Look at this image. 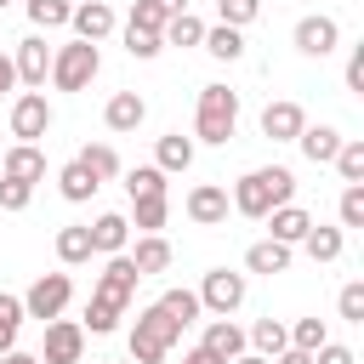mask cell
Returning <instances> with one entry per match:
<instances>
[{
	"instance_id": "cell-1",
	"label": "cell",
	"mask_w": 364,
	"mask_h": 364,
	"mask_svg": "<svg viewBox=\"0 0 364 364\" xmlns=\"http://www.w3.org/2000/svg\"><path fill=\"white\" fill-rule=\"evenodd\" d=\"M136 284H142V273L131 267V256L119 250V256H108V267H102V279H97V290H91V301H85V336H114L119 330V318H125V307H131V296H136Z\"/></svg>"
},
{
	"instance_id": "cell-2",
	"label": "cell",
	"mask_w": 364,
	"mask_h": 364,
	"mask_svg": "<svg viewBox=\"0 0 364 364\" xmlns=\"http://www.w3.org/2000/svg\"><path fill=\"white\" fill-rule=\"evenodd\" d=\"M296 199V171L290 165H256V171H245L239 182H233V193H228V205L239 210V216H250V222H262L273 205H290Z\"/></svg>"
},
{
	"instance_id": "cell-3",
	"label": "cell",
	"mask_w": 364,
	"mask_h": 364,
	"mask_svg": "<svg viewBox=\"0 0 364 364\" xmlns=\"http://www.w3.org/2000/svg\"><path fill=\"white\" fill-rule=\"evenodd\" d=\"M233 131H239V91H233V85H199L193 142H205V148H228Z\"/></svg>"
},
{
	"instance_id": "cell-4",
	"label": "cell",
	"mask_w": 364,
	"mask_h": 364,
	"mask_svg": "<svg viewBox=\"0 0 364 364\" xmlns=\"http://www.w3.org/2000/svg\"><path fill=\"white\" fill-rule=\"evenodd\" d=\"M176 341H182V324H176V318H165L154 301H148V307H136L131 336H125V347H131V358H136V364H165Z\"/></svg>"
},
{
	"instance_id": "cell-5",
	"label": "cell",
	"mask_w": 364,
	"mask_h": 364,
	"mask_svg": "<svg viewBox=\"0 0 364 364\" xmlns=\"http://www.w3.org/2000/svg\"><path fill=\"white\" fill-rule=\"evenodd\" d=\"M97 74H102V51L91 40H68L51 51V85L57 91H91Z\"/></svg>"
},
{
	"instance_id": "cell-6",
	"label": "cell",
	"mask_w": 364,
	"mask_h": 364,
	"mask_svg": "<svg viewBox=\"0 0 364 364\" xmlns=\"http://www.w3.org/2000/svg\"><path fill=\"white\" fill-rule=\"evenodd\" d=\"M199 307L210 313V318H233L239 307H245V296H250V284H245V273H233V267H210L205 279H199Z\"/></svg>"
},
{
	"instance_id": "cell-7",
	"label": "cell",
	"mask_w": 364,
	"mask_h": 364,
	"mask_svg": "<svg viewBox=\"0 0 364 364\" xmlns=\"http://www.w3.org/2000/svg\"><path fill=\"white\" fill-rule=\"evenodd\" d=\"M68 301H74V279L68 273H40L28 290H23V313L28 318H57V313H68Z\"/></svg>"
},
{
	"instance_id": "cell-8",
	"label": "cell",
	"mask_w": 364,
	"mask_h": 364,
	"mask_svg": "<svg viewBox=\"0 0 364 364\" xmlns=\"http://www.w3.org/2000/svg\"><path fill=\"white\" fill-rule=\"evenodd\" d=\"M85 358V324L80 318H46V347H40V364H80Z\"/></svg>"
},
{
	"instance_id": "cell-9",
	"label": "cell",
	"mask_w": 364,
	"mask_h": 364,
	"mask_svg": "<svg viewBox=\"0 0 364 364\" xmlns=\"http://www.w3.org/2000/svg\"><path fill=\"white\" fill-rule=\"evenodd\" d=\"M11 68H17V85H28V91H46V80H51V46H46V34H40V28L17 40V51H11Z\"/></svg>"
},
{
	"instance_id": "cell-10",
	"label": "cell",
	"mask_w": 364,
	"mask_h": 364,
	"mask_svg": "<svg viewBox=\"0 0 364 364\" xmlns=\"http://www.w3.org/2000/svg\"><path fill=\"white\" fill-rule=\"evenodd\" d=\"M51 102H46V91H17L11 97V136L17 142H40L46 131H51Z\"/></svg>"
},
{
	"instance_id": "cell-11",
	"label": "cell",
	"mask_w": 364,
	"mask_h": 364,
	"mask_svg": "<svg viewBox=\"0 0 364 364\" xmlns=\"http://www.w3.org/2000/svg\"><path fill=\"white\" fill-rule=\"evenodd\" d=\"M290 40H296V51H301V57H330V51L341 46V23H336L330 11H313V17H301V23H296V34H290Z\"/></svg>"
},
{
	"instance_id": "cell-12",
	"label": "cell",
	"mask_w": 364,
	"mask_h": 364,
	"mask_svg": "<svg viewBox=\"0 0 364 364\" xmlns=\"http://www.w3.org/2000/svg\"><path fill=\"white\" fill-rule=\"evenodd\" d=\"M68 28H74V40H91V46H102L119 23H114V6L108 0H80L74 11H68Z\"/></svg>"
},
{
	"instance_id": "cell-13",
	"label": "cell",
	"mask_w": 364,
	"mask_h": 364,
	"mask_svg": "<svg viewBox=\"0 0 364 364\" xmlns=\"http://www.w3.org/2000/svg\"><path fill=\"white\" fill-rule=\"evenodd\" d=\"M301 125H307V114H301V102H290V97H279V102L262 108V136H267V142H296Z\"/></svg>"
},
{
	"instance_id": "cell-14",
	"label": "cell",
	"mask_w": 364,
	"mask_h": 364,
	"mask_svg": "<svg viewBox=\"0 0 364 364\" xmlns=\"http://www.w3.org/2000/svg\"><path fill=\"white\" fill-rule=\"evenodd\" d=\"M228 188H216V182H199L193 193H188V222L193 228H222L228 222Z\"/></svg>"
},
{
	"instance_id": "cell-15",
	"label": "cell",
	"mask_w": 364,
	"mask_h": 364,
	"mask_svg": "<svg viewBox=\"0 0 364 364\" xmlns=\"http://www.w3.org/2000/svg\"><path fill=\"white\" fill-rule=\"evenodd\" d=\"M125 256H131V267H136L142 279H159V273L171 267V256H176V250H171V239H165V233H142L136 245H125Z\"/></svg>"
},
{
	"instance_id": "cell-16",
	"label": "cell",
	"mask_w": 364,
	"mask_h": 364,
	"mask_svg": "<svg viewBox=\"0 0 364 364\" xmlns=\"http://www.w3.org/2000/svg\"><path fill=\"white\" fill-rule=\"evenodd\" d=\"M0 176H17V182H46V154L40 142H11L0 154Z\"/></svg>"
},
{
	"instance_id": "cell-17",
	"label": "cell",
	"mask_w": 364,
	"mask_h": 364,
	"mask_svg": "<svg viewBox=\"0 0 364 364\" xmlns=\"http://www.w3.org/2000/svg\"><path fill=\"white\" fill-rule=\"evenodd\" d=\"M262 222H267V239H279V245H301V233L313 228V210H301V205L290 199V205H273Z\"/></svg>"
},
{
	"instance_id": "cell-18",
	"label": "cell",
	"mask_w": 364,
	"mask_h": 364,
	"mask_svg": "<svg viewBox=\"0 0 364 364\" xmlns=\"http://www.w3.org/2000/svg\"><path fill=\"white\" fill-rule=\"evenodd\" d=\"M85 233H91V250H97V256H119V250L131 245V222H125L119 210H102L97 222H85Z\"/></svg>"
},
{
	"instance_id": "cell-19",
	"label": "cell",
	"mask_w": 364,
	"mask_h": 364,
	"mask_svg": "<svg viewBox=\"0 0 364 364\" xmlns=\"http://www.w3.org/2000/svg\"><path fill=\"white\" fill-rule=\"evenodd\" d=\"M199 347H205L216 364H233V358L245 353V330H239L233 318H210V324H205V336H199Z\"/></svg>"
},
{
	"instance_id": "cell-20",
	"label": "cell",
	"mask_w": 364,
	"mask_h": 364,
	"mask_svg": "<svg viewBox=\"0 0 364 364\" xmlns=\"http://www.w3.org/2000/svg\"><path fill=\"white\" fill-rule=\"evenodd\" d=\"M142 119H148V102H142L136 91H114V97L102 102V125H108V131H119V136H125V131H136Z\"/></svg>"
},
{
	"instance_id": "cell-21",
	"label": "cell",
	"mask_w": 364,
	"mask_h": 364,
	"mask_svg": "<svg viewBox=\"0 0 364 364\" xmlns=\"http://www.w3.org/2000/svg\"><path fill=\"white\" fill-rule=\"evenodd\" d=\"M301 250L324 267V262H341V250H347V228H324V222H313L307 233H301Z\"/></svg>"
},
{
	"instance_id": "cell-22",
	"label": "cell",
	"mask_w": 364,
	"mask_h": 364,
	"mask_svg": "<svg viewBox=\"0 0 364 364\" xmlns=\"http://www.w3.org/2000/svg\"><path fill=\"white\" fill-rule=\"evenodd\" d=\"M290 256H296V245H279V239H256L250 250H245V273H284L290 267Z\"/></svg>"
},
{
	"instance_id": "cell-23",
	"label": "cell",
	"mask_w": 364,
	"mask_h": 364,
	"mask_svg": "<svg viewBox=\"0 0 364 364\" xmlns=\"http://www.w3.org/2000/svg\"><path fill=\"white\" fill-rule=\"evenodd\" d=\"M296 148H301L313 165H330V159H336V148H341V131H336V125H301Z\"/></svg>"
},
{
	"instance_id": "cell-24",
	"label": "cell",
	"mask_w": 364,
	"mask_h": 364,
	"mask_svg": "<svg viewBox=\"0 0 364 364\" xmlns=\"http://www.w3.org/2000/svg\"><path fill=\"white\" fill-rule=\"evenodd\" d=\"M154 165L171 176V171H188L193 165V136H182V131H165L159 142H154Z\"/></svg>"
},
{
	"instance_id": "cell-25",
	"label": "cell",
	"mask_w": 364,
	"mask_h": 364,
	"mask_svg": "<svg viewBox=\"0 0 364 364\" xmlns=\"http://www.w3.org/2000/svg\"><path fill=\"white\" fill-rule=\"evenodd\" d=\"M57 262L63 267H80V262H91L97 250H91V233H85V222H68V228H57Z\"/></svg>"
},
{
	"instance_id": "cell-26",
	"label": "cell",
	"mask_w": 364,
	"mask_h": 364,
	"mask_svg": "<svg viewBox=\"0 0 364 364\" xmlns=\"http://www.w3.org/2000/svg\"><path fill=\"white\" fill-rule=\"evenodd\" d=\"M199 46H205L216 63H239V57H245V28H228V23L210 28V23H205V40H199Z\"/></svg>"
},
{
	"instance_id": "cell-27",
	"label": "cell",
	"mask_w": 364,
	"mask_h": 364,
	"mask_svg": "<svg viewBox=\"0 0 364 364\" xmlns=\"http://www.w3.org/2000/svg\"><path fill=\"white\" fill-rule=\"evenodd\" d=\"M97 188H102V182H97V176H91V171H85L80 159H68V165L57 171V193H63L68 205H85V199H91Z\"/></svg>"
},
{
	"instance_id": "cell-28",
	"label": "cell",
	"mask_w": 364,
	"mask_h": 364,
	"mask_svg": "<svg viewBox=\"0 0 364 364\" xmlns=\"http://www.w3.org/2000/svg\"><path fill=\"white\" fill-rule=\"evenodd\" d=\"M245 347H256L262 358L284 353V347H290V330H284V318H256V324L245 330Z\"/></svg>"
},
{
	"instance_id": "cell-29",
	"label": "cell",
	"mask_w": 364,
	"mask_h": 364,
	"mask_svg": "<svg viewBox=\"0 0 364 364\" xmlns=\"http://www.w3.org/2000/svg\"><path fill=\"white\" fill-rule=\"evenodd\" d=\"M165 216H171V193H148V199H131V228H142V233H159L165 228Z\"/></svg>"
},
{
	"instance_id": "cell-30",
	"label": "cell",
	"mask_w": 364,
	"mask_h": 364,
	"mask_svg": "<svg viewBox=\"0 0 364 364\" xmlns=\"http://www.w3.org/2000/svg\"><path fill=\"white\" fill-rule=\"evenodd\" d=\"M154 307H159L165 318H176L182 330H188V324H193V318L205 313V307H199V296H193V290H182V284H171V290H159V301H154Z\"/></svg>"
},
{
	"instance_id": "cell-31",
	"label": "cell",
	"mask_w": 364,
	"mask_h": 364,
	"mask_svg": "<svg viewBox=\"0 0 364 364\" xmlns=\"http://www.w3.org/2000/svg\"><path fill=\"white\" fill-rule=\"evenodd\" d=\"M74 159H80L97 182H114V176H119V154H114V142H85Z\"/></svg>"
},
{
	"instance_id": "cell-32",
	"label": "cell",
	"mask_w": 364,
	"mask_h": 364,
	"mask_svg": "<svg viewBox=\"0 0 364 364\" xmlns=\"http://www.w3.org/2000/svg\"><path fill=\"white\" fill-rule=\"evenodd\" d=\"M159 40H165V46H182V51H188V46H199V40H205V23H199L193 11H176V17H165Z\"/></svg>"
},
{
	"instance_id": "cell-33",
	"label": "cell",
	"mask_w": 364,
	"mask_h": 364,
	"mask_svg": "<svg viewBox=\"0 0 364 364\" xmlns=\"http://www.w3.org/2000/svg\"><path fill=\"white\" fill-rule=\"evenodd\" d=\"M23 296H11V290H0V353H11L17 347V330H23Z\"/></svg>"
},
{
	"instance_id": "cell-34",
	"label": "cell",
	"mask_w": 364,
	"mask_h": 364,
	"mask_svg": "<svg viewBox=\"0 0 364 364\" xmlns=\"http://www.w3.org/2000/svg\"><path fill=\"white\" fill-rule=\"evenodd\" d=\"M330 165H336L341 182H364V142H358V136H341V148H336Z\"/></svg>"
},
{
	"instance_id": "cell-35",
	"label": "cell",
	"mask_w": 364,
	"mask_h": 364,
	"mask_svg": "<svg viewBox=\"0 0 364 364\" xmlns=\"http://www.w3.org/2000/svg\"><path fill=\"white\" fill-rule=\"evenodd\" d=\"M125 193L131 199H148V193H171V182H165L159 165H136V171H125Z\"/></svg>"
},
{
	"instance_id": "cell-36",
	"label": "cell",
	"mask_w": 364,
	"mask_h": 364,
	"mask_svg": "<svg viewBox=\"0 0 364 364\" xmlns=\"http://www.w3.org/2000/svg\"><path fill=\"white\" fill-rule=\"evenodd\" d=\"M23 11H28V23L34 28H68V0H23Z\"/></svg>"
},
{
	"instance_id": "cell-37",
	"label": "cell",
	"mask_w": 364,
	"mask_h": 364,
	"mask_svg": "<svg viewBox=\"0 0 364 364\" xmlns=\"http://www.w3.org/2000/svg\"><path fill=\"white\" fill-rule=\"evenodd\" d=\"M290 330V347H301V353H318L324 341H330V324L324 318H296V324H284Z\"/></svg>"
},
{
	"instance_id": "cell-38",
	"label": "cell",
	"mask_w": 364,
	"mask_h": 364,
	"mask_svg": "<svg viewBox=\"0 0 364 364\" xmlns=\"http://www.w3.org/2000/svg\"><path fill=\"white\" fill-rule=\"evenodd\" d=\"M125 51H131L136 63H154V57L165 51V40H159L154 28H131V23H125Z\"/></svg>"
},
{
	"instance_id": "cell-39",
	"label": "cell",
	"mask_w": 364,
	"mask_h": 364,
	"mask_svg": "<svg viewBox=\"0 0 364 364\" xmlns=\"http://www.w3.org/2000/svg\"><path fill=\"white\" fill-rule=\"evenodd\" d=\"M336 216H341V228H364V182H347V188H341Z\"/></svg>"
},
{
	"instance_id": "cell-40",
	"label": "cell",
	"mask_w": 364,
	"mask_h": 364,
	"mask_svg": "<svg viewBox=\"0 0 364 364\" xmlns=\"http://www.w3.org/2000/svg\"><path fill=\"white\" fill-rule=\"evenodd\" d=\"M216 17H222L228 28H250V23L262 17V0H216Z\"/></svg>"
},
{
	"instance_id": "cell-41",
	"label": "cell",
	"mask_w": 364,
	"mask_h": 364,
	"mask_svg": "<svg viewBox=\"0 0 364 364\" xmlns=\"http://www.w3.org/2000/svg\"><path fill=\"white\" fill-rule=\"evenodd\" d=\"M336 313H341L347 324H364V279L341 284V296H336Z\"/></svg>"
},
{
	"instance_id": "cell-42",
	"label": "cell",
	"mask_w": 364,
	"mask_h": 364,
	"mask_svg": "<svg viewBox=\"0 0 364 364\" xmlns=\"http://www.w3.org/2000/svg\"><path fill=\"white\" fill-rule=\"evenodd\" d=\"M28 199H34V182L0 176V210H28Z\"/></svg>"
},
{
	"instance_id": "cell-43",
	"label": "cell",
	"mask_w": 364,
	"mask_h": 364,
	"mask_svg": "<svg viewBox=\"0 0 364 364\" xmlns=\"http://www.w3.org/2000/svg\"><path fill=\"white\" fill-rule=\"evenodd\" d=\"M125 23H131V28H154V34H159V28H165V11H159V6H154V0H136V6H131V17H125Z\"/></svg>"
},
{
	"instance_id": "cell-44",
	"label": "cell",
	"mask_w": 364,
	"mask_h": 364,
	"mask_svg": "<svg viewBox=\"0 0 364 364\" xmlns=\"http://www.w3.org/2000/svg\"><path fill=\"white\" fill-rule=\"evenodd\" d=\"M313 364H358V353H353V347H341V341H324V347L313 353Z\"/></svg>"
},
{
	"instance_id": "cell-45",
	"label": "cell",
	"mask_w": 364,
	"mask_h": 364,
	"mask_svg": "<svg viewBox=\"0 0 364 364\" xmlns=\"http://www.w3.org/2000/svg\"><path fill=\"white\" fill-rule=\"evenodd\" d=\"M347 91H364V46L347 51Z\"/></svg>"
},
{
	"instance_id": "cell-46",
	"label": "cell",
	"mask_w": 364,
	"mask_h": 364,
	"mask_svg": "<svg viewBox=\"0 0 364 364\" xmlns=\"http://www.w3.org/2000/svg\"><path fill=\"white\" fill-rule=\"evenodd\" d=\"M17 91V68H11V51H0V97Z\"/></svg>"
},
{
	"instance_id": "cell-47",
	"label": "cell",
	"mask_w": 364,
	"mask_h": 364,
	"mask_svg": "<svg viewBox=\"0 0 364 364\" xmlns=\"http://www.w3.org/2000/svg\"><path fill=\"white\" fill-rule=\"evenodd\" d=\"M273 364H313V353H301V347H284V353H273Z\"/></svg>"
},
{
	"instance_id": "cell-48",
	"label": "cell",
	"mask_w": 364,
	"mask_h": 364,
	"mask_svg": "<svg viewBox=\"0 0 364 364\" xmlns=\"http://www.w3.org/2000/svg\"><path fill=\"white\" fill-rule=\"evenodd\" d=\"M0 364H40V353H17L11 347V353H0Z\"/></svg>"
},
{
	"instance_id": "cell-49",
	"label": "cell",
	"mask_w": 364,
	"mask_h": 364,
	"mask_svg": "<svg viewBox=\"0 0 364 364\" xmlns=\"http://www.w3.org/2000/svg\"><path fill=\"white\" fill-rule=\"evenodd\" d=\"M182 364H216V358H210L205 347H188V353H182Z\"/></svg>"
},
{
	"instance_id": "cell-50",
	"label": "cell",
	"mask_w": 364,
	"mask_h": 364,
	"mask_svg": "<svg viewBox=\"0 0 364 364\" xmlns=\"http://www.w3.org/2000/svg\"><path fill=\"white\" fill-rule=\"evenodd\" d=\"M154 6H159L165 17H176V11H188V0H154Z\"/></svg>"
},
{
	"instance_id": "cell-51",
	"label": "cell",
	"mask_w": 364,
	"mask_h": 364,
	"mask_svg": "<svg viewBox=\"0 0 364 364\" xmlns=\"http://www.w3.org/2000/svg\"><path fill=\"white\" fill-rule=\"evenodd\" d=\"M233 364H273V358H262V353H239Z\"/></svg>"
},
{
	"instance_id": "cell-52",
	"label": "cell",
	"mask_w": 364,
	"mask_h": 364,
	"mask_svg": "<svg viewBox=\"0 0 364 364\" xmlns=\"http://www.w3.org/2000/svg\"><path fill=\"white\" fill-rule=\"evenodd\" d=\"M119 364H136V358H119Z\"/></svg>"
},
{
	"instance_id": "cell-53",
	"label": "cell",
	"mask_w": 364,
	"mask_h": 364,
	"mask_svg": "<svg viewBox=\"0 0 364 364\" xmlns=\"http://www.w3.org/2000/svg\"><path fill=\"white\" fill-rule=\"evenodd\" d=\"M6 6H11V0H0V11H6Z\"/></svg>"
}]
</instances>
